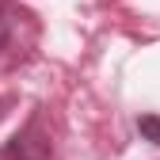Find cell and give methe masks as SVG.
Wrapping results in <instances>:
<instances>
[{
  "label": "cell",
  "instance_id": "cell-2",
  "mask_svg": "<svg viewBox=\"0 0 160 160\" xmlns=\"http://www.w3.org/2000/svg\"><path fill=\"white\" fill-rule=\"evenodd\" d=\"M15 19H19V8L12 4V0H0V53L8 50L12 34H15Z\"/></svg>",
  "mask_w": 160,
  "mask_h": 160
},
{
  "label": "cell",
  "instance_id": "cell-3",
  "mask_svg": "<svg viewBox=\"0 0 160 160\" xmlns=\"http://www.w3.org/2000/svg\"><path fill=\"white\" fill-rule=\"evenodd\" d=\"M137 130H141V137H149L152 145H160V118L156 114H141L137 118Z\"/></svg>",
  "mask_w": 160,
  "mask_h": 160
},
{
  "label": "cell",
  "instance_id": "cell-1",
  "mask_svg": "<svg viewBox=\"0 0 160 160\" xmlns=\"http://www.w3.org/2000/svg\"><path fill=\"white\" fill-rule=\"evenodd\" d=\"M0 160H50V133H42L38 118H31V122L0 149Z\"/></svg>",
  "mask_w": 160,
  "mask_h": 160
}]
</instances>
